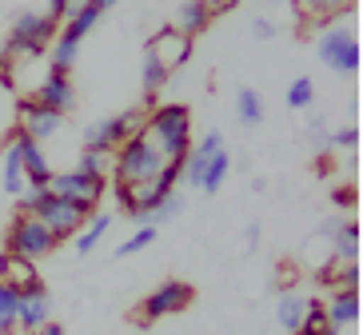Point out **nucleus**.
<instances>
[{"mask_svg": "<svg viewBox=\"0 0 363 335\" xmlns=\"http://www.w3.org/2000/svg\"><path fill=\"white\" fill-rule=\"evenodd\" d=\"M192 283H184V280H164L160 288L152 295H144V303H140V315L148 319V324H156V319H164V315H176L184 312L188 303H192Z\"/></svg>", "mask_w": 363, "mask_h": 335, "instance_id": "1a4fd4ad", "label": "nucleus"}, {"mask_svg": "<svg viewBox=\"0 0 363 335\" xmlns=\"http://www.w3.org/2000/svg\"><path fill=\"white\" fill-rule=\"evenodd\" d=\"M320 60L340 76H355L359 72V40H355L352 28H328L315 44Z\"/></svg>", "mask_w": 363, "mask_h": 335, "instance_id": "6e6552de", "label": "nucleus"}, {"mask_svg": "<svg viewBox=\"0 0 363 335\" xmlns=\"http://www.w3.org/2000/svg\"><path fill=\"white\" fill-rule=\"evenodd\" d=\"M0 283H9L12 292H33L36 283H44V280H40V268L33 260H21V256H9L4 251V280Z\"/></svg>", "mask_w": 363, "mask_h": 335, "instance_id": "6ab92c4d", "label": "nucleus"}, {"mask_svg": "<svg viewBox=\"0 0 363 335\" xmlns=\"http://www.w3.org/2000/svg\"><path fill=\"white\" fill-rule=\"evenodd\" d=\"M284 100H288V108H296V112L311 108V100H315V84H311L308 76H296V80L288 84V92H284Z\"/></svg>", "mask_w": 363, "mask_h": 335, "instance_id": "c756f323", "label": "nucleus"}, {"mask_svg": "<svg viewBox=\"0 0 363 335\" xmlns=\"http://www.w3.org/2000/svg\"><path fill=\"white\" fill-rule=\"evenodd\" d=\"M9 148H4V176H0V184H4V192L12 195V200H21L24 192V160H21V144H16V136H9Z\"/></svg>", "mask_w": 363, "mask_h": 335, "instance_id": "4be33fe9", "label": "nucleus"}, {"mask_svg": "<svg viewBox=\"0 0 363 335\" xmlns=\"http://www.w3.org/2000/svg\"><path fill=\"white\" fill-rule=\"evenodd\" d=\"M16 116H21V128L16 132H24L28 140H52L56 132H60V124H65V116H56V112H48V108H40L33 96H24L21 100V108H16Z\"/></svg>", "mask_w": 363, "mask_h": 335, "instance_id": "f8f14e48", "label": "nucleus"}, {"mask_svg": "<svg viewBox=\"0 0 363 335\" xmlns=\"http://www.w3.org/2000/svg\"><path fill=\"white\" fill-rule=\"evenodd\" d=\"M331 204L335 208H352L355 204V184H335L331 188Z\"/></svg>", "mask_w": 363, "mask_h": 335, "instance_id": "e433bc0d", "label": "nucleus"}, {"mask_svg": "<svg viewBox=\"0 0 363 335\" xmlns=\"http://www.w3.org/2000/svg\"><path fill=\"white\" fill-rule=\"evenodd\" d=\"M144 120H148L144 108H128V112H120V116L92 120V124L84 128V152H104V156H112L128 136L144 132Z\"/></svg>", "mask_w": 363, "mask_h": 335, "instance_id": "39448f33", "label": "nucleus"}, {"mask_svg": "<svg viewBox=\"0 0 363 335\" xmlns=\"http://www.w3.org/2000/svg\"><path fill=\"white\" fill-rule=\"evenodd\" d=\"M104 12H108V0H80V4H72V12H68L65 33L76 36V40H84V36L100 24V16H104Z\"/></svg>", "mask_w": 363, "mask_h": 335, "instance_id": "f3484780", "label": "nucleus"}, {"mask_svg": "<svg viewBox=\"0 0 363 335\" xmlns=\"http://www.w3.org/2000/svg\"><path fill=\"white\" fill-rule=\"evenodd\" d=\"M340 227H343V220H323V224H320V236H323V239H335V232H340Z\"/></svg>", "mask_w": 363, "mask_h": 335, "instance_id": "58836bf2", "label": "nucleus"}, {"mask_svg": "<svg viewBox=\"0 0 363 335\" xmlns=\"http://www.w3.org/2000/svg\"><path fill=\"white\" fill-rule=\"evenodd\" d=\"M303 315H308V300H303V295H296V292H288L284 300L276 303L279 327H284V331H291V335H299V327H303Z\"/></svg>", "mask_w": 363, "mask_h": 335, "instance_id": "b1692460", "label": "nucleus"}, {"mask_svg": "<svg viewBox=\"0 0 363 335\" xmlns=\"http://www.w3.org/2000/svg\"><path fill=\"white\" fill-rule=\"evenodd\" d=\"M104 188H108V180H92V176L76 172V168H68V172H52V180H48V192L72 200L76 208H84L88 216H92V212H100Z\"/></svg>", "mask_w": 363, "mask_h": 335, "instance_id": "0eeeda50", "label": "nucleus"}, {"mask_svg": "<svg viewBox=\"0 0 363 335\" xmlns=\"http://www.w3.org/2000/svg\"><path fill=\"white\" fill-rule=\"evenodd\" d=\"M235 116H240V124H247V128H256L259 120H264V100H259L256 88H240V92H235Z\"/></svg>", "mask_w": 363, "mask_h": 335, "instance_id": "bb28decb", "label": "nucleus"}, {"mask_svg": "<svg viewBox=\"0 0 363 335\" xmlns=\"http://www.w3.org/2000/svg\"><path fill=\"white\" fill-rule=\"evenodd\" d=\"M172 80V72L156 60V56L144 48V60H140V84H144V100H148V108H156V92Z\"/></svg>", "mask_w": 363, "mask_h": 335, "instance_id": "412c9836", "label": "nucleus"}, {"mask_svg": "<svg viewBox=\"0 0 363 335\" xmlns=\"http://www.w3.org/2000/svg\"><path fill=\"white\" fill-rule=\"evenodd\" d=\"M216 152H224V136H220V132H208L200 144H192V148H188V156H184V180H188V184L200 188L203 168L212 164Z\"/></svg>", "mask_w": 363, "mask_h": 335, "instance_id": "dca6fc26", "label": "nucleus"}, {"mask_svg": "<svg viewBox=\"0 0 363 335\" xmlns=\"http://www.w3.org/2000/svg\"><path fill=\"white\" fill-rule=\"evenodd\" d=\"M328 144L331 148H343V152H352L355 144H359V128H355V124H347V128H335L328 136Z\"/></svg>", "mask_w": 363, "mask_h": 335, "instance_id": "f704fd0d", "label": "nucleus"}, {"mask_svg": "<svg viewBox=\"0 0 363 335\" xmlns=\"http://www.w3.org/2000/svg\"><path fill=\"white\" fill-rule=\"evenodd\" d=\"M76 172L92 176V180H108V172H112V156H104V152H80Z\"/></svg>", "mask_w": 363, "mask_h": 335, "instance_id": "7c9ffc66", "label": "nucleus"}, {"mask_svg": "<svg viewBox=\"0 0 363 335\" xmlns=\"http://www.w3.org/2000/svg\"><path fill=\"white\" fill-rule=\"evenodd\" d=\"M4 251L36 263V260H44V256H52V251H56V239H52V232H48L36 216L16 212L12 224H9V232H4Z\"/></svg>", "mask_w": 363, "mask_h": 335, "instance_id": "20e7f679", "label": "nucleus"}, {"mask_svg": "<svg viewBox=\"0 0 363 335\" xmlns=\"http://www.w3.org/2000/svg\"><path fill=\"white\" fill-rule=\"evenodd\" d=\"M108 227H112V212H92L88 224L80 227V236H76V256H88V251H96V244L108 236Z\"/></svg>", "mask_w": 363, "mask_h": 335, "instance_id": "5701e85b", "label": "nucleus"}, {"mask_svg": "<svg viewBox=\"0 0 363 335\" xmlns=\"http://www.w3.org/2000/svg\"><path fill=\"white\" fill-rule=\"evenodd\" d=\"M28 216H36L48 232H52L56 244H65V239H76L80 236V227L88 224V212L84 208H76L72 200H65V195L56 192H44L40 200H36V208L28 212Z\"/></svg>", "mask_w": 363, "mask_h": 335, "instance_id": "423d86ee", "label": "nucleus"}, {"mask_svg": "<svg viewBox=\"0 0 363 335\" xmlns=\"http://www.w3.org/2000/svg\"><path fill=\"white\" fill-rule=\"evenodd\" d=\"M180 208H184V195H180V192H168V195H164V200H160V204L152 208L148 224L156 227V224H160V220H172V216H180Z\"/></svg>", "mask_w": 363, "mask_h": 335, "instance_id": "72a5a7b5", "label": "nucleus"}, {"mask_svg": "<svg viewBox=\"0 0 363 335\" xmlns=\"http://www.w3.org/2000/svg\"><path fill=\"white\" fill-rule=\"evenodd\" d=\"M144 136H148L168 164H180L192 148V108L188 104H156L144 120Z\"/></svg>", "mask_w": 363, "mask_h": 335, "instance_id": "f257e3e1", "label": "nucleus"}, {"mask_svg": "<svg viewBox=\"0 0 363 335\" xmlns=\"http://www.w3.org/2000/svg\"><path fill=\"white\" fill-rule=\"evenodd\" d=\"M252 36H259V40H272V36H276V24L264 21V16H256V21H252Z\"/></svg>", "mask_w": 363, "mask_h": 335, "instance_id": "4c0bfd02", "label": "nucleus"}, {"mask_svg": "<svg viewBox=\"0 0 363 335\" xmlns=\"http://www.w3.org/2000/svg\"><path fill=\"white\" fill-rule=\"evenodd\" d=\"M16 312H21V292H12L9 283H0V335L16 327Z\"/></svg>", "mask_w": 363, "mask_h": 335, "instance_id": "2f4dec72", "label": "nucleus"}, {"mask_svg": "<svg viewBox=\"0 0 363 335\" xmlns=\"http://www.w3.org/2000/svg\"><path fill=\"white\" fill-rule=\"evenodd\" d=\"M76 60H80V40H76V36H68L65 28H60V33H56V40L48 44V68L68 76L76 68Z\"/></svg>", "mask_w": 363, "mask_h": 335, "instance_id": "aec40b11", "label": "nucleus"}, {"mask_svg": "<svg viewBox=\"0 0 363 335\" xmlns=\"http://www.w3.org/2000/svg\"><path fill=\"white\" fill-rule=\"evenodd\" d=\"M4 335H28V331H21V327H12V331H4Z\"/></svg>", "mask_w": 363, "mask_h": 335, "instance_id": "a19ab883", "label": "nucleus"}, {"mask_svg": "<svg viewBox=\"0 0 363 335\" xmlns=\"http://www.w3.org/2000/svg\"><path fill=\"white\" fill-rule=\"evenodd\" d=\"M56 28L40 8H24L9 28V40H4V64H21V60H40L48 52V44L56 40Z\"/></svg>", "mask_w": 363, "mask_h": 335, "instance_id": "7ed1b4c3", "label": "nucleus"}, {"mask_svg": "<svg viewBox=\"0 0 363 335\" xmlns=\"http://www.w3.org/2000/svg\"><path fill=\"white\" fill-rule=\"evenodd\" d=\"M164 164L168 160L160 156V148L144 132H136V136H128L112 152V184H128V188L148 184V180H156L164 172Z\"/></svg>", "mask_w": 363, "mask_h": 335, "instance_id": "f03ea898", "label": "nucleus"}, {"mask_svg": "<svg viewBox=\"0 0 363 335\" xmlns=\"http://www.w3.org/2000/svg\"><path fill=\"white\" fill-rule=\"evenodd\" d=\"M212 16H216V12H212V4H208V0H184V4H176V8H172V28H176V33H184L188 40H196V36L212 24Z\"/></svg>", "mask_w": 363, "mask_h": 335, "instance_id": "4468645a", "label": "nucleus"}, {"mask_svg": "<svg viewBox=\"0 0 363 335\" xmlns=\"http://www.w3.org/2000/svg\"><path fill=\"white\" fill-rule=\"evenodd\" d=\"M36 335H65V327H60V324H52V319H48V324H44V327H40V331H36Z\"/></svg>", "mask_w": 363, "mask_h": 335, "instance_id": "ea45409f", "label": "nucleus"}, {"mask_svg": "<svg viewBox=\"0 0 363 335\" xmlns=\"http://www.w3.org/2000/svg\"><path fill=\"white\" fill-rule=\"evenodd\" d=\"M44 16H48V21L56 24V28H60V24L68 21V12H72V4H68V0H48V4H44Z\"/></svg>", "mask_w": 363, "mask_h": 335, "instance_id": "c9c22d12", "label": "nucleus"}, {"mask_svg": "<svg viewBox=\"0 0 363 335\" xmlns=\"http://www.w3.org/2000/svg\"><path fill=\"white\" fill-rule=\"evenodd\" d=\"M16 136V144H21V160H24V184H40L48 188V180H52V164H48V156H44V148L36 140H28L24 132H12Z\"/></svg>", "mask_w": 363, "mask_h": 335, "instance_id": "2eb2a0df", "label": "nucleus"}, {"mask_svg": "<svg viewBox=\"0 0 363 335\" xmlns=\"http://www.w3.org/2000/svg\"><path fill=\"white\" fill-rule=\"evenodd\" d=\"M52 319V300H48V288L36 283L33 292H21V312H16V327L28 335H36L44 324Z\"/></svg>", "mask_w": 363, "mask_h": 335, "instance_id": "ddd939ff", "label": "nucleus"}, {"mask_svg": "<svg viewBox=\"0 0 363 335\" xmlns=\"http://www.w3.org/2000/svg\"><path fill=\"white\" fill-rule=\"evenodd\" d=\"M299 335H340L335 327L328 324V319H323V303L320 300H308V315H303Z\"/></svg>", "mask_w": 363, "mask_h": 335, "instance_id": "473e14b6", "label": "nucleus"}, {"mask_svg": "<svg viewBox=\"0 0 363 335\" xmlns=\"http://www.w3.org/2000/svg\"><path fill=\"white\" fill-rule=\"evenodd\" d=\"M323 319L335 331L355 327V319H359V292H331V300L323 303Z\"/></svg>", "mask_w": 363, "mask_h": 335, "instance_id": "a211bd4d", "label": "nucleus"}, {"mask_svg": "<svg viewBox=\"0 0 363 335\" xmlns=\"http://www.w3.org/2000/svg\"><path fill=\"white\" fill-rule=\"evenodd\" d=\"M152 244H156V227H152V224H140L136 232H132V236L116 248V260H128V256H136V251L152 248Z\"/></svg>", "mask_w": 363, "mask_h": 335, "instance_id": "c85d7f7f", "label": "nucleus"}, {"mask_svg": "<svg viewBox=\"0 0 363 335\" xmlns=\"http://www.w3.org/2000/svg\"><path fill=\"white\" fill-rule=\"evenodd\" d=\"M331 260H340V263L359 260V227H355L352 220H343V227L335 232V239H331Z\"/></svg>", "mask_w": 363, "mask_h": 335, "instance_id": "393cba45", "label": "nucleus"}, {"mask_svg": "<svg viewBox=\"0 0 363 335\" xmlns=\"http://www.w3.org/2000/svg\"><path fill=\"white\" fill-rule=\"evenodd\" d=\"M228 176H232V156H228V152H216V156H212V164L203 168L200 192H203V195H216L220 188L228 184Z\"/></svg>", "mask_w": 363, "mask_h": 335, "instance_id": "a878e982", "label": "nucleus"}, {"mask_svg": "<svg viewBox=\"0 0 363 335\" xmlns=\"http://www.w3.org/2000/svg\"><path fill=\"white\" fill-rule=\"evenodd\" d=\"M33 100L40 104V108L56 112V116H68V112L76 108V84H72V76L65 72H48L40 76V84L33 88Z\"/></svg>", "mask_w": 363, "mask_h": 335, "instance_id": "9d476101", "label": "nucleus"}, {"mask_svg": "<svg viewBox=\"0 0 363 335\" xmlns=\"http://www.w3.org/2000/svg\"><path fill=\"white\" fill-rule=\"evenodd\" d=\"M323 280L331 283V292H355L359 288V263H335L323 268Z\"/></svg>", "mask_w": 363, "mask_h": 335, "instance_id": "cd10ccee", "label": "nucleus"}, {"mask_svg": "<svg viewBox=\"0 0 363 335\" xmlns=\"http://www.w3.org/2000/svg\"><path fill=\"white\" fill-rule=\"evenodd\" d=\"M144 48H148V52L156 56V60H160L168 72H176L180 64H188V60H192V48H196V44L168 24V28H160V33H156L148 44H144Z\"/></svg>", "mask_w": 363, "mask_h": 335, "instance_id": "9b49d317", "label": "nucleus"}]
</instances>
